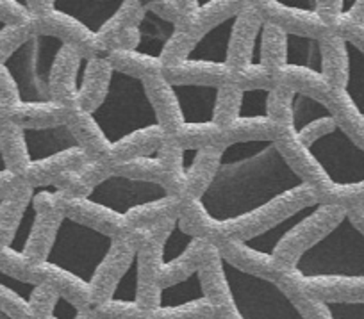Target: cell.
I'll list each match as a JSON object with an SVG mask.
<instances>
[{
  "mask_svg": "<svg viewBox=\"0 0 364 319\" xmlns=\"http://www.w3.org/2000/svg\"><path fill=\"white\" fill-rule=\"evenodd\" d=\"M311 200H316L313 189L289 164L277 139H241L220 146L211 178L182 212L197 232L222 247Z\"/></svg>",
  "mask_w": 364,
  "mask_h": 319,
  "instance_id": "6da1fadb",
  "label": "cell"
},
{
  "mask_svg": "<svg viewBox=\"0 0 364 319\" xmlns=\"http://www.w3.org/2000/svg\"><path fill=\"white\" fill-rule=\"evenodd\" d=\"M275 139L316 200L346 210L363 205L364 145L339 124L325 98L282 90Z\"/></svg>",
  "mask_w": 364,
  "mask_h": 319,
  "instance_id": "7a4b0ae2",
  "label": "cell"
},
{
  "mask_svg": "<svg viewBox=\"0 0 364 319\" xmlns=\"http://www.w3.org/2000/svg\"><path fill=\"white\" fill-rule=\"evenodd\" d=\"M68 121L87 152L109 166L168 139L149 80L114 66L99 100Z\"/></svg>",
  "mask_w": 364,
  "mask_h": 319,
  "instance_id": "3957f363",
  "label": "cell"
},
{
  "mask_svg": "<svg viewBox=\"0 0 364 319\" xmlns=\"http://www.w3.org/2000/svg\"><path fill=\"white\" fill-rule=\"evenodd\" d=\"M134 247L125 237L65 215L55 225L31 279L79 303L95 305Z\"/></svg>",
  "mask_w": 364,
  "mask_h": 319,
  "instance_id": "277c9868",
  "label": "cell"
},
{
  "mask_svg": "<svg viewBox=\"0 0 364 319\" xmlns=\"http://www.w3.org/2000/svg\"><path fill=\"white\" fill-rule=\"evenodd\" d=\"M75 52L61 36L38 27L0 59V94L8 104L11 124L68 120L61 87Z\"/></svg>",
  "mask_w": 364,
  "mask_h": 319,
  "instance_id": "5b68a950",
  "label": "cell"
},
{
  "mask_svg": "<svg viewBox=\"0 0 364 319\" xmlns=\"http://www.w3.org/2000/svg\"><path fill=\"white\" fill-rule=\"evenodd\" d=\"M181 210V198L163 182L127 177L113 170L82 193L70 196L65 205L68 215L125 239Z\"/></svg>",
  "mask_w": 364,
  "mask_h": 319,
  "instance_id": "8992f818",
  "label": "cell"
},
{
  "mask_svg": "<svg viewBox=\"0 0 364 319\" xmlns=\"http://www.w3.org/2000/svg\"><path fill=\"white\" fill-rule=\"evenodd\" d=\"M279 280L306 298H346L364 291V227L352 210H343Z\"/></svg>",
  "mask_w": 364,
  "mask_h": 319,
  "instance_id": "52a82bcc",
  "label": "cell"
},
{
  "mask_svg": "<svg viewBox=\"0 0 364 319\" xmlns=\"http://www.w3.org/2000/svg\"><path fill=\"white\" fill-rule=\"evenodd\" d=\"M341 207L311 200L264 229L222 244V252L250 271L281 279L300 254L341 216Z\"/></svg>",
  "mask_w": 364,
  "mask_h": 319,
  "instance_id": "ba28073f",
  "label": "cell"
},
{
  "mask_svg": "<svg viewBox=\"0 0 364 319\" xmlns=\"http://www.w3.org/2000/svg\"><path fill=\"white\" fill-rule=\"evenodd\" d=\"M216 319H311L279 279L250 271L215 247L204 262Z\"/></svg>",
  "mask_w": 364,
  "mask_h": 319,
  "instance_id": "9c48e42d",
  "label": "cell"
},
{
  "mask_svg": "<svg viewBox=\"0 0 364 319\" xmlns=\"http://www.w3.org/2000/svg\"><path fill=\"white\" fill-rule=\"evenodd\" d=\"M166 136L182 146H222L230 86L200 80L149 79Z\"/></svg>",
  "mask_w": 364,
  "mask_h": 319,
  "instance_id": "30bf717a",
  "label": "cell"
},
{
  "mask_svg": "<svg viewBox=\"0 0 364 319\" xmlns=\"http://www.w3.org/2000/svg\"><path fill=\"white\" fill-rule=\"evenodd\" d=\"M191 36L178 20L164 15L156 0H139L138 13L106 54L111 66L141 79L164 77Z\"/></svg>",
  "mask_w": 364,
  "mask_h": 319,
  "instance_id": "8fae6325",
  "label": "cell"
},
{
  "mask_svg": "<svg viewBox=\"0 0 364 319\" xmlns=\"http://www.w3.org/2000/svg\"><path fill=\"white\" fill-rule=\"evenodd\" d=\"M40 27L77 50L104 55L138 13L139 0H36Z\"/></svg>",
  "mask_w": 364,
  "mask_h": 319,
  "instance_id": "7c38bea8",
  "label": "cell"
},
{
  "mask_svg": "<svg viewBox=\"0 0 364 319\" xmlns=\"http://www.w3.org/2000/svg\"><path fill=\"white\" fill-rule=\"evenodd\" d=\"M9 156L26 185L45 184L61 177L91 156L68 120L52 124H6Z\"/></svg>",
  "mask_w": 364,
  "mask_h": 319,
  "instance_id": "4fadbf2b",
  "label": "cell"
},
{
  "mask_svg": "<svg viewBox=\"0 0 364 319\" xmlns=\"http://www.w3.org/2000/svg\"><path fill=\"white\" fill-rule=\"evenodd\" d=\"M254 15V0H243L240 9L191 38L164 77L230 86Z\"/></svg>",
  "mask_w": 364,
  "mask_h": 319,
  "instance_id": "5bb4252c",
  "label": "cell"
},
{
  "mask_svg": "<svg viewBox=\"0 0 364 319\" xmlns=\"http://www.w3.org/2000/svg\"><path fill=\"white\" fill-rule=\"evenodd\" d=\"M72 191L58 178L45 184L26 185V198L11 234L0 250V268L31 279L34 264L43 254L55 225L65 215Z\"/></svg>",
  "mask_w": 364,
  "mask_h": 319,
  "instance_id": "9a60e30c",
  "label": "cell"
},
{
  "mask_svg": "<svg viewBox=\"0 0 364 319\" xmlns=\"http://www.w3.org/2000/svg\"><path fill=\"white\" fill-rule=\"evenodd\" d=\"M273 27V84L327 98L334 73L331 38L293 34Z\"/></svg>",
  "mask_w": 364,
  "mask_h": 319,
  "instance_id": "2e32d148",
  "label": "cell"
},
{
  "mask_svg": "<svg viewBox=\"0 0 364 319\" xmlns=\"http://www.w3.org/2000/svg\"><path fill=\"white\" fill-rule=\"evenodd\" d=\"M334 73L325 100L339 124L359 143L364 138V48L331 34Z\"/></svg>",
  "mask_w": 364,
  "mask_h": 319,
  "instance_id": "e0dca14e",
  "label": "cell"
},
{
  "mask_svg": "<svg viewBox=\"0 0 364 319\" xmlns=\"http://www.w3.org/2000/svg\"><path fill=\"white\" fill-rule=\"evenodd\" d=\"M216 244L197 232L184 212H177L164 222L159 236L150 247L156 283H170L204 266Z\"/></svg>",
  "mask_w": 364,
  "mask_h": 319,
  "instance_id": "ac0fdd59",
  "label": "cell"
},
{
  "mask_svg": "<svg viewBox=\"0 0 364 319\" xmlns=\"http://www.w3.org/2000/svg\"><path fill=\"white\" fill-rule=\"evenodd\" d=\"M154 287L150 247L134 248L114 273L102 298L91 307L99 319H145Z\"/></svg>",
  "mask_w": 364,
  "mask_h": 319,
  "instance_id": "d6986e66",
  "label": "cell"
},
{
  "mask_svg": "<svg viewBox=\"0 0 364 319\" xmlns=\"http://www.w3.org/2000/svg\"><path fill=\"white\" fill-rule=\"evenodd\" d=\"M281 97L282 90L279 86H230L225 118L227 143L241 141V139L277 138Z\"/></svg>",
  "mask_w": 364,
  "mask_h": 319,
  "instance_id": "ffe728a7",
  "label": "cell"
},
{
  "mask_svg": "<svg viewBox=\"0 0 364 319\" xmlns=\"http://www.w3.org/2000/svg\"><path fill=\"white\" fill-rule=\"evenodd\" d=\"M216 305L204 266L170 283H156L145 319H213Z\"/></svg>",
  "mask_w": 364,
  "mask_h": 319,
  "instance_id": "44dd1931",
  "label": "cell"
},
{
  "mask_svg": "<svg viewBox=\"0 0 364 319\" xmlns=\"http://www.w3.org/2000/svg\"><path fill=\"white\" fill-rule=\"evenodd\" d=\"M218 153L220 146H182L170 141V164L164 185L181 198L182 205L208 184L218 163Z\"/></svg>",
  "mask_w": 364,
  "mask_h": 319,
  "instance_id": "7402d4cb",
  "label": "cell"
},
{
  "mask_svg": "<svg viewBox=\"0 0 364 319\" xmlns=\"http://www.w3.org/2000/svg\"><path fill=\"white\" fill-rule=\"evenodd\" d=\"M111 65L104 55L77 50L66 70L61 87V104L68 118L90 109L99 100L109 77Z\"/></svg>",
  "mask_w": 364,
  "mask_h": 319,
  "instance_id": "603a6c76",
  "label": "cell"
},
{
  "mask_svg": "<svg viewBox=\"0 0 364 319\" xmlns=\"http://www.w3.org/2000/svg\"><path fill=\"white\" fill-rule=\"evenodd\" d=\"M259 15L272 26L293 34L331 36L325 0H254Z\"/></svg>",
  "mask_w": 364,
  "mask_h": 319,
  "instance_id": "cb8c5ba5",
  "label": "cell"
},
{
  "mask_svg": "<svg viewBox=\"0 0 364 319\" xmlns=\"http://www.w3.org/2000/svg\"><path fill=\"white\" fill-rule=\"evenodd\" d=\"M255 8V6H254ZM273 27L255 9L248 26L240 63L234 72V87H269L273 84Z\"/></svg>",
  "mask_w": 364,
  "mask_h": 319,
  "instance_id": "d4e9b609",
  "label": "cell"
},
{
  "mask_svg": "<svg viewBox=\"0 0 364 319\" xmlns=\"http://www.w3.org/2000/svg\"><path fill=\"white\" fill-rule=\"evenodd\" d=\"M55 291L36 279L0 268V307L16 319H45Z\"/></svg>",
  "mask_w": 364,
  "mask_h": 319,
  "instance_id": "484cf974",
  "label": "cell"
},
{
  "mask_svg": "<svg viewBox=\"0 0 364 319\" xmlns=\"http://www.w3.org/2000/svg\"><path fill=\"white\" fill-rule=\"evenodd\" d=\"M243 0H178V23L188 36H198L241 8Z\"/></svg>",
  "mask_w": 364,
  "mask_h": 319,
  "instance_id": "4316f807",
  "label": "cell"
},
{
  "mask_svg": "<svg viewBox=\"0 0 364 319\" xmlns=\"http://www.w3.org/2000/svg\"><path fill=\"white\" fill-rule=\"evenodd\" d=\"M168 164H170V141L166 139L152 148H146L127 159L118 161L109 168L118 173L127 175V177L156 180L164 184L168 177Z\"/></svg>",
  "mask_w": 364,
  "mask_h": 319,
  "instance_id": "83f0119b",
  "label": "cell"
},
{
  "mask_svg": "<svg viewBox=\"0 0 364 319\" xmlns=\"http://www.w3.org/2000/svg\"><path fill=\"white\" fill-rule=\"evenodd\" d=\"M296 298L302 301L311 319H364V296Z\"/></svg>",
  "mask_w": 364,
  "mask_h": 319,
  "instance_id": "f1b7e54d",
  "label": "cell"
},
{
  "mask_svg": "<svg viewBox=\"0 0 364 319\" xmlns=\"http://www.w3.org/2000/svg\"><path fill=\"white\" fill-rule=\"evenodd\" d=\"M0 18L26 29L40 27L36 0H0Z\"/></svg>",
  "mask_w": 364,
  "mask_h": 319,
  "instance_id": "f546056e",
  "label": "cell"
},
{
  "mask_svg": "<svg viewBox=\"0 0 364 319\" xmlns=\"http://www.w3.org/2000/svg\"><path fill=\"white\" fill-rule=\"evenodd\" d=\"M23 198H26V184L0 195V250L4 248L6 241L11 234Z\"/></svg>",
  "mask_w": 364,
  "mask_h": 319,
  "instance_id": "4dcf8cb0",
  "label": "cell"
},
{
  "mask_svg": "<svg viewBox=\"0 0 364 319\" xmlns=\"http://www.w3.org/2000/svg\"><path fill=\"white\" fill-rule=\"evenodd\" d=\"M45 319H99L91 305L79 303L65 294L55 293Z\"/></svg>",
  "mask_w": 364,
  "mask_h": 319,
  "instance_id": "1f68e13d",
  "label": "cell"
},
{
  "mask_svg": "<svg viewBox=\"0 0 364 319\" xmlns=\"http://www.w3.org/2000/svg\"><path fill=\"white\" fill-rule=\"evenodd\" d=\"M22 180H20L18 173H16L15 166H13L11 156H9L8 148V138H6V124H0V195L11 191V189L20 188Z\"/></svg>",
  "mask_w": 364,
  "mask_h": 319,
  "instance_id": "d6a6232c",
  "label": "cell"
},
{
  "mask_svg": "<svg viewBox=\"0 0 364 319\" xmlns=\"http://www.w3.org/2000/svg\"><path fill=\"white\" fill-rule=\"evenodd\" d=\"M29 31L33 29H26V27L20 26H13V23L6 22V20L0 18V59L4 58L23 36H26Z\"/></svg>",
  "mask_w": 364,
  "mask_h": 319,
  "instance_id": "836d02e7",
  "label": "cell"
},
{
  "mask_svg": "<svg viewBox=\"0 0 364 319\" xmlns=\"http://www.w3.org/2000/svg\"><path fill=\"white\" fill-rule=\"evenodd\" d=\"M8 121H9L8 104H6V100L2 98V94H0V124H8Z\"/></svg>",
  "mask_w": 364,
  "mask_h": 319,
  "instance_id": "e575fe53",
  "label": "cell"
},
{
  "mask_svg": "<svg viewBox=\"0 0 364 319\" xmlns=\"http://www.w3.org/2000/svg\"><path fill=\"white\" fill-rule=\"evenodd\" d=\"M352 215H353V218L359 222V225L364 227V203L363 205L355 207V209H352Z\"/></svg>",
  "mask_w": 364,
  "mask_h": 319,
  "instance_id": "d590c367",
  "label": "cell"
},
{
  "mask_svg": "<svg viewBox=\"0 0 364 319\" xmlns=\"http://www.w3.org/2000/svg\"><path fill=\"white\" fill-rule=\"evenodd\" d=\"M213 319H216V318H213Z\"/></svg>",
  "mask_w": 364,
  "mask_h": 319,
  "instance_id": "8d00e7d4",
  "label": "cell"
}]
</instances>
